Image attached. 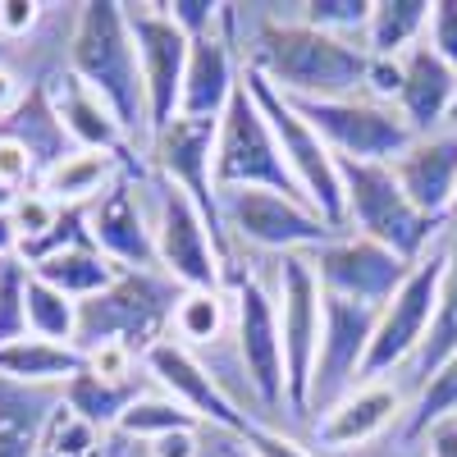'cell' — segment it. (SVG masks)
<instances>
[{
	"mask_svg": "<svg viewBox=\"0 0 457 457\" xmlns=\"http://www.w3.org/2000/svg\"><path fill=\"white\" fill-rule=\"evenodd\" d=\"M220 28L243 69L261 73L288 101H338L366 87V46L302 23L297 5H224Z\"/></svg>",
	"mask_w": 457,
	"mask_h": 457,
	"instance_id": "1",
	"label": "cell"
},
{
	"mask_svg": "<svg viewBox=\"0 0 457 457\" xmlns=\"http://www.w3.org/2000/svg\"><path fill=\"white\" fill-rule=\"evenodd\" d=\"M64 69L79 73L87 87H96L120 124L129 142L137 146V156L146 161L151 146V105H146V83H142V64H137V42L120 0H92L79 5L64 42Z\"/></svg>",
	"mask_w": 457,
	"mask_h": 457,
	"instance_id": "2",
	"label": "cell"
},
{
	"mask_svg": "<svg viewBox=\"0 0 457 457\" xmlns=\"http://www.w3.org/2000/svg\"><path fill=\"white\" fill-rule=\"evenodd\" d=\"M256 261H247L243 270L228 279V297H234V357L247 375V389L256 394L261 411L270 426L293 430V398H288V361H284V338H279V312L270 279L252 270Z\"/></svg>",
	"mask_w": 457,
	"mask_h": 457,
	"instance_id": "3",
	"label": "cell"
},
{
	"mask_svg": "<svg viewBox=\"0 0 457 457\" xmlns=\"http://www.w3.org/2000/svg\"><path fill=\"white\" fill-rule=\"evenodd\" d=\"M338 165H343V228L348 234L389 247L411 265L439 243L448 220H430L403 193L389 165H361V161H338Z\"/></svg>",
	"mask_w": 457,
	"mask_h": 457,
	"instance_id": "4",
	"label": "cell"
},
{
	"mask_svg": "<svg viewBox=\"0 0 457 457\" xmlns=\"http://www.w3.org/2000/svg\"><path fill=\"white\" fill-rule=\"evenodd\" d=\"M142 197L151 215V238H156L161 275L179 288H224V243L211 228V220L197 211V202L179 193L170 179H161L146 165L142 174Z\"/></svg>",
	"mask_w": 457,
	"mask_h": 457,
	"instance_id": "5",
	"label": "cell"
},
{
	"mask_svg": "<svg viewBox=\"0 0 457 457\" xmlns=\"http://www.w3.org/2000/svg\"><path fill=\"white\" fill-rule=\"evenodd\" d=\"M220 228H224V270L243 252L256 261H275L288 252H316L334 234H343L329 220H320L307 202L279 197V193H256V187L220 193Z\"/></svg>",
	"mask_w": 457,
	"mask_h": 457,
	"instance_id": "6",
	"label": "cell"
},
{
	"mask_svg": "<svg viewBox=\"0 0 457 457\" xmlns=\"http://www.w3.org/2000/svg\"><path fill=\"white\" fill-rule=\"evenodd\" d=\"M179 284L161 270H124L105 293L79 302V353L92 343H129L137 357L170 338Z\"/></svg>",
	"mask_w": 457,
	"mask_h": 457,
	"instance_id": "7",
	"label": "cell"
},
{
	"mask_svg": "<svg viewBox=\"0 0 457 457\" xmlns=\"http://www.w3.org/2000/svg\"><path fill=\"white\" fill-rule=\"evenodd\" d=\"M265 279H270L275 312H279L293 426H307V389H312V370L320 353V329H325V288L316 279L312 252H288V256L265 261Z\"/></svg>",
	"mask_w": 457,
	"mask_h": 457,
	"instance_id": "8",
	"label": "cell"
},
{
	"mask_svg": "<svg viewBox=\"0 0 457 457\" xmlns=\"http://www.w3.org/2000/svg\"><path fill=\"white\" fill-rule=\"evenodd\" d=\"M243 83H247V92L256 96L261 114L275 129V142L284 151V165H288V174L297 183L302 202H307L320 220H329L334 228H343V165H338V156L320 142V133L302 120V110L284 92H275L261 73L243 69Z\"/></svg>",
	"mask_w": 457,
	"mask_h": 457,
	"instance_id": "9",
	"label": "cell"
},
{
	"mask_svg": "<svg viewBox=\"0 0 457 457\" xmlns=\"http://www.w3.org/2000/svg\"><path fill=\"white\" fill-rule=\"evenodd\" d=\"M444 270H448V228L439 234V243L411 265L407 284L389 297V307H379L375 338H370V357H366V379H394L416 357V348L426 343V334L435 325ZM366 379H361V385H366Z\"/></svg>",
	"mask_w": 457,
	"mask_h": 457,
	"instance_id": "10",
	"label": "cell"
},
{
	"mask_svg": "<svg viewBox=\"0 0 457 457\" xmlns=\"http://www.w3.org/2000/svg\"><path fill=\"white\" fill-rule=\"evenodd\" d=\"M215 187L220 193H243V187H256V193H279V197H297V183L284 165V151L275 142L270 120L261 114L256 96L247 92V83L238 87V96L228 101L220 133H215Z\"/></svg>",
	"mask_w": 457,
	"mask_h": 457,
	"instance_id": "11",
	"label": "cell"
},
{
	"mask_svg": "<svg viewBox=\"0 0 457 457\" xmlns=\"http://www.w3.org/2000/svg\"><path fill=\"white\" fill-rule=\"evenodd\" d=\"M302 110L320 142L338 161H361V165H389L398 151L416 137L398 105L370 101V96H338V101H293Z\"/></svg>",
	"mask_w": 457,
	"mask_h": 457,
	"instance_id": "12",
	"label": "cell"
},
{
	"mask_svg": "<svg viewBox=\"0 0 457 457\" xmlns=\"http://www.w3.org/2000/svg\"><path fill=\"white\" fill-rule=\"evenodd\" d=\"M375 320H379L375 307H357V302H343V297H325L320 353H316L312 389H307V430L320 421L334 403H343L366 379Z\"/></svg>",
	"mask_w": 457,
	"mask_h": 457,
	"instance_id": "13",
	"label": "cell"
},
{
	"mask_svg": "<svg viewBox=\"0 0 457 457\" xmlns=\"http://www.w3.org/2000/svg\"><path fill=\"white\" fill-rule=\"evenodd\" d=\"M316 265V279L325 288V297H343V302H357V307H389V297L407 284L411 275V261H403L398 252L379 247L361 234H334L325 247L312 252Z\"/></svg>",
	"mask_w": 457,
	"mask_h": 457,
	"instance_id": "14",
	"label": "cell"
},
{
	"mask_svg": "<svg viewBox=\"0 0 457 457\" xmlns=\"http://www.w3.org/2000/svg\"><path fill=\"white\" fill-rule=\"evenodd\" d=\"M133 42H137V64L146 83V105H151V137L156 129L179 120L183 105V73H187V51L193 42L183 37V28L165 14V5H124Z\"/></svg>",
	"mask_w": 457,
	"mask_h": 457,
	"instance_id": "15",
	"label": "cell"
},
{
	"mask_svg": "<svg viewBox=\"0 0 457 457\" xmlns=\"http://www.w3.org/2000/svg\"><path fill=\"white\" fill-rule=\"evenodd\" d=\"M215 133L220 120H179L156 129L146 146V165L156 170L161 179H170L179 193H187L197 202V211L211 220V228L224 243V228H220V187H215Z\"/></svg>",
	"mask_w": 457,
	"mask_h": 457,
	"instance_id": "16",
	"label": "cell"
},
{
	"mask_svg": "<svg viewBox=\"0 0 457 457\" xmlns=\"http://www.w3.org/2000/svg\"><path fill=\"white\" fill-rule=\"evenodd\" d=\"M142 370L151 375V385H156L165 398H174L183 411H193L206 430H215V435H243L252 426L247 416L224 398V389L215 385L211 366L193 348H183L179 338H161L156 348H146Z\"/></svg>",
	"mask_w": 457,
	"mask_h": 457,
	"instance_id": "17",
	"label": "cell"
},
{
	"mask_svg": "<svg viewBox=\"0 0 457 457\" xmlns=\"http://www.w3.org/2000/svg\"><path fill=\"white\" fill-rule=\"evenodd\" d=\"M142 174H146V170L120 174V179H114L105 193L87 206L92 247L105 252L114 265H120V270H161L156 238H151L146 197H142Z\"/></svg>",
	"mask_w": 457,
	"mask_h": 457,
	"instance_id": "18",
	"label": "cell"
},
{
	"mask_svg": "<svg viewBox=\"0 0 457 457\" xmlns=\"http://www.w3.org/2000/svg\"><path fill=\"white\" fill-rule=\"evenodd\" d=\"M411 398L403 394L398 379H366L343 403H334L320 421L312 426V448L320 453H353L366 444H385L389 430L407 421Z\"/></svg>",
	"mask_w": 457,
	"mask_h": 457,
	"instance_id": "19",
	"label": "cell"
},
{
	"mask_svg": "<svg viewBox=\"0 0 457 457\" xmlns=\"http://www.w3.org/2000/svg\"><path fill=\"white\" fill-rule=\"evenodd\" d=\"M42 87H46V101H51L55 120H60V129H64V137L73 146H83V151H110V156H124L133 165H146L137 156V146L129 142V133L120 124V114H114V105L96 87H87L79 73H69L60 64Z\"/></svg>",
	"mask_w": 457,
	"mask_h": 457,
	"instance_id": "20",
	"label": "cell"
},
{
	"mask_svg": "<svg viewBox=\"0 0 457 457\" xmlns=\"http://www.w3.org/2000/svg\"><path fill=\"white\" fill-rule=\"evenodd\" d=\"M389 170L403 183V193L430 220H453V202H457V129L411 137L389 161Z\"/></svg>",
	"mask_w": 457,
	"mask_h": 457,
	"instance_id": "21",
	"label": "cell"
},
{
	"mask_svg": "<svg viewBox=\"0 0 457 457\" xmlns=\"http://www.w3.org/2000/svg\"><path fill=\"white\" fill-rule=\"evenodd\" d=\"M238 87H243V60L220 28V32L202 37V42H193V51H187L179 114L183 120H224V110L238 96Z\"/></svg>",
	"mask_w": 457,
	"mask_h": 457,
	"instance_id": "22",
	"label": "cell"
},
{
	"mask_svg": "<svg viewBox=\"0 0 457 457\" xmlns=\"http://www.w3.org/2000/svg\"><path fill=\"white\" fill-rule=\"evenodd\" d=\"M398 114L416 137L448 129V114L457 105V69H448L426 42L403 55V92H398Z\"/></svg>",
	"mask_w": 457,
	"mask_h": 457,
	"instance_id": "23",
	"label": "cell"
},
{
	"mask_svg": "<svg viewBox=\"0 0 457 457\" xmlns=\"http://www.w3.org/2000/svg\"><path fill=\"white\" fill-rule=\"evenodd\" d=\"M453 357H457V220L448 224V270H444V288H439L435 325H430L426 343L416 348V357H411L394 379L403 385L407 398H416V394H421L430 379H435V370H439L444 361H453Z\"/></svg>",
	"mask_w": 457,
	"mask_h": 457,
	"instance_id": "24",
	"label": "cell"
},
{
	"mask_svg": "<svg viewBox=\"0 0 457 457\" xmlns=\"http://www.w3.org/2000/svg\"><path fill=\"white\" fill-rule=\"evenodd\" d=\"M129 170H146V165H133L124 156H110V151H83L73 146L69 156H60L42 179H37V187L55 202V206H92L105 187L129 174Z\"/></svg>",
	"mask_w": 457,
	"mask_h": 457,
	"instance_id": "25",
	"label": "cell"
},
{
	"mask_svg": "<svg viewBox=\"0 0 457 457\" xmlns=\"http://www.w3.org/2000/svg\"><path fill=\"white\" fill-rule=\"evenodd\" d=\"M79 370H83V353L69 348V343L23 334L0 348V379L23 389H64Z\"/></svg>",
	"mask_w": 457,
	"mask_h": 457,
	"instance_id": "26",
	"label": "cell"
},
{
	"mask_svg": "<svg viewBox=\"0 0 457 457\" xmlns=\"http://www.w3.org/2000/svg\"><path fill=\"white\" fill-rule=\"evenodd\" d=\"M60 407V389H23L0 379V457H37L42 430Z\"/></svg>",
	"mask_w": 457,
	"mask_h": 457,
	"instance_id": "27",
	"label": "cell"
},
{
	"mask_svg": "<svg viewBox=\"0 0 457 457\" xmlns=\"http://www.w3.org/2000/svg\"><path fill=\"white\" fill-rule=\"evenodd\" d=\"M28 270H32L37 279H42V284L60 288L64 297H73V302H87V297L105 293L114 279L124 275L120 265H114L105 252H96L92 243H83V247H64V252H51V256H42V261H32Z\"/></svg>",
	"mask_w": 457,
	"mask_h": 457,
	"instance_id": "28",
	"label": "cell"
},
{
	"mask_svg": "<svg viewBox=\"0 0 457 457\" xmlns=\"http://www.w3.org/2000/svg\"><path fill=\"white\" fill-rule=\"evenodd\" d=\"M146 389H156V385H151V375L124 379V385H110V379H96V375L79 370V375H73L69 385L60 389V398H64V407L79 416V421H87V426L101 430V435H114L120 416H124Z\"/></svg>",
	"mask_w": 457,
	"mask_h": 457,
	"instance_id": "29",
	"label": "cell"
},
{
	"mask_svg": "<svg viewBox=\"0 0 457 457\" xmlns=\"http://www.w3.org/2000/svg\"><path fill=\"white\" fill-rule=\"evenodd\" d=\"M228 334H234V297H228V288H183L179 293L170 338H179L193 353H211Z\"/></svg>",
	"mask_w": 457,
	"mask_h": 457,
	"instance_id": "30",
	"label": "cell"
},
{
	"mask_svg": "<svg viewBox=\"0 0 457 457\" xmlns=\"http://www.w3.org/2000/svg\"><path fill=\"white\" fill-rule=\"evenodd\" d=\"M430 5L435 0H370V23L361 37L366 55L403 60L411 46H421L430 28Z\"/></svg>",
	"mask_w": 457,
	"mask_h": 457,
	"instance_id": "31",
	"label": "cell"
},
{
	"mask_svg": "<svg viewBox=\"0 0 457 457\" xmlns=\"http://www.w3.org/2000/svg\"><path fill=\"white\" fill-rule=\"evenodd\" d=\"M444 421H457V357L453 361H444L439 370H435V379L411 398V407H407V421L394 430V444H403V448H416L435 426H444Z\"/></svg>",
	"mask_w": 457,
	"mask_h": 457,
	"instance_id": "32",
	"label": "cell"
},
{
	"mask_svg": "<svg viewBox=\"0 0 457 457\" xmlns=\"http://www.w3.org/2000/svg\"><path fill=\"white\" fill-rule=\"evenodd\" d=\"M174 430H206L193 411H183L174 398H165L161 389H146L124 416L120 426H114V439L124 444H151L161 435H174Z\"/></svg>",
	"mask_w": 457,
	"mask_h": 457,
	"instance_id": "33",
	"label": "cell"
},
{
	"mask_svg": "<svg viewBox=\"0 0 457 457\" xmlns=\"http://www.w3.org/2000/svg\"><path fill=\"white\" fill-rule=\"evenodd\" d=\"M28 334L79 348V302L42 284L32 270H28Z\"/></svg>",
	"mask_w": 457,
	"mask_h": 457,
	"instance_id": "34",
	"label": "cell"
},
{
	"mask_svg": "<svg viewBox=\"0 0 457 457\" xmlns=\"http://www.w3.org/2000/svg\"><path fill=\"white\" fill-rule=\"evenodd\" d=\"M110 444L114 435H101L87 421H79L60 398V407L51 411V421L42 430V444H37V457H110Z\"/></svg>",
	"mask_w": 457,
	"mask_h": 457,
	"instance_id": "35",
	"label": "cell"
},
{
	"mask_svg": "<svg viewBox=\"0 0 457 457\" xmlns=\"http://www.w3.org/2000/svg\"><path fill=\"white\" fill-rule=\"evenodd\" d=\"M297 19L312 23L320 32L348 37V42H361L366 23H370V0H302Z\"/></svg>",
	"mask_w": 457,
	"mask_h": 457,
	"instance_id": "36",
	"label": "cell"
},
{
	"mask_svg": "<svg viewBox=\"0 0 457 457\" xmlns=\"http://www.w3.org/2000/svg\"><path fill=\"white\" fill-rule=\"evenodd\" d=\"M28 334V265L19 256L0 261V348Z\"/></svg>",
	"mask_w": 457,
	"mask_h": 457,
	"instance_id": "37",
	"label": "cell"
},
{
	"mask_svg": "<svg viewBox=\"0 0 457 457\" xmlns=\"http://www.w3.org/2000/svg\"><path fill=\"white\" fill-rule=\"evenodd\" d=\"M60 211H64V206H55L42 187H28V193H19L14 206H10V224H14V234H19V252L32 247V243H42L51 228H55Z\"/></svg>",
	"mask_w": 457,
	"mask_h": 457,
	"instance_id": "38",
	"label": "cell"
},
{
	"mask_svg": "<svg viewBox=\"0 0 457 457\" xmlns=\"http://www.w3.org/2000/svg\"><path fill=\"white\" fill-rule=\"evenodd\" d=\"M247 457H320L302 435H293L288 426H270V421H252L243 435H228Z\"/></svg>",
	"mask_w": 457,
	"mask_h": 457,
	"instance_id": "39",
	"label": "cell"
},
{
	"mask_svg": "<svg viewBox=\"0 0 457 457\" xmlns=\"http://www.w3.org/2000/svg\"><path fill=\"white\" fill-rule=\"evenodd\" d=\"M83 370L96 379H110V385H124V379H142V357L129 348V343H92L83 348Z\"/></svg>",
	"mask_w": 457,
	"mask_h": 457,
	"instance_id": "40",
	"label": "cell"
},
{
	"mask_svg": "<svg viewBox=\"0 0 457 457\" xmlns=\"http://www.w3.org/2000/svg\"><path fill=\"white\" fill-rule=\"evenodd\" d=\"M165 14L183 28L187 42H202V37L220 32V19H224V5H215V0H170Z\"/></svg>",
	"mask_w": 457,
	"mask_h": 457,
	"instance_id": "41",
	"label": "cell"
},
{
	"mask_svg": "<svg viewBox=\"0 0 457 457\" xmlns=\"http://www.w3.org/2000/svg\"><path fill=\"white\" fill-rule=\"evenodd\" d=\"M37 179H42V170H37V156L10 133H0V183L14 187V193H23V187H37Z\"/></svg>",
	"mask_w": 457,
	"mask_h": 457,
	"instance_id": "42",
	"label": "cell"
},
{
	"mask_svg": "<svg viewBox=\"0 0 457 457\" xmlns=\"http://www.w3.org/2000/svg\"><path fill=\"white\" fill-rule=\"evenodd\" d=\"M426 46H430L448 69H457V0H435V5H430Z\"/></svg>",
	"mask_w": 457,
	"mask_h": 457,
	"instance_id": "43",
	"label": "cell"
},
{
	"mask_svg": "<svg viewBox=\"0 0 457 457\" xmlns=\"http://www.w3.org/2000/svg\"><path fill=\"white\" fill-rule=\"evenodd\" d=\"M51 5H32V0H0V42H23L42 28Z\"/></svg>",
	"mask_w": 457,
	"mask_h": 457,
	"instance_id": "44",
	"label": "cell"
},
{
	"mask_svg": "<svg viewBox=\"0 0 457 457\" xmlns=\"http://www.w3.org/2000/svg\"><path fill=\"white\" fill-rule=\"evenodd\" d=\"M146 457H206V430H174V435H161L151 444H137Z\"/></svg>",
	"mask_w": 457,
	"mask_h": 457,
	"instance_id": "45",
	"label": "cell"
},
{
	"mask_svg": "<svg viewBox=\"0 0 457 457\" xmlns=\"http://www.w3.org/2000/svg\"><path fill=\"white\" fill-rule=\"evenodd\" d=\"M23 96H28V92H23V79H19L5 60H0V124H5L10 114L23 105Z\"/></svg>",
	"mask_w": 457,
	"mask_h": 457,
	"instance_id": "46",
	"label": "cell"
},
{
	"mask_svg": "<svg viewBox=\"0 0 457 457\" xmlns=\"http://www.w3.org/2000/svg\"><path fill=\"white\" fill-rule=\"evenodd\" d=\"M421 457H457V421L435 426V430L421 439Z\"/></svg>",
	"mask_w": 457,
	"mask_h": 457,
	"instance_id": "47",
	"label": "cell"
},
{
	"mask_svg": "<svg viewBox=\"0 0 457 457\" xmlns=\"http://www.w3.org/2000/svg\"><path fill=\"white\" fill-rule=\"evenodd\" d=\"M10 256H19V234H14L10 215H0V261H10Z\"/></svg>",
	"mask_w": 457,
	"mask_h": 457,
	"instance_id": "48",
	"label": "cell"
},
{
	"mask_svg": "<svg viewBox=\"0 0 457 457\" xmlns=\"http://www.w3.org/2000/svg\"><path fill=\"white\" fill-rule=\"evenodd\" d=\"M211 435H215V430H211ZM215 448H220V457H247V453H243L234 439H228V435H215Z\"/></svg>",
	"mask_w": 457,
	"mask_h": 457,
	"instance_id": "49",
	"label": "cell"
},
{
	"mask_svg": "<svg viewBox=\"0 0 457 457\" xmlns=\"http://www.w3.org/2000/svg\"><path fill=\"white\" fill-rule=\"evenodd\" d=\"M14 187H5V183H0V215H10V206H14Z\"/></svg>",
	"mask_w": 457,
	"mask_h": 457,
	"instance_id": "50",
	"label": "cell"
},
{
	"mask_svg": "<svg viewBox=\"0 0 457 457\" xmlns=\"http://www.w3.org/2000/svg\"><path fill=\"white\" fill-rule=\"evenodd\" d=\"M211 439H215V435H211ZM120 444H124V439H120ZM120 457H146V453H142L137 444H124V453H120ZM206 457H220V448H215V453H206Z\"/></svg>",
	"mask_w": 457,
	"mask_h": 457,
	"instance_id": "51",
	"label": "cell"
},
{
	"mask_svg": "<svg viewBox=\"0 0 457 457\" xmlns=\"http://www.w3.org/2000/svg\"><path fill=\"white\" fill-rule=\"evenodd\" d=\"M120 453H124V444H120V439H114V444H110V457H120Z\"/></svg>",
	"mask_w": 457,
	"mask_h": 457,
	"instance_id": "52",
	"label": "cell"
},
{
	"mask_svg": "<svg viewBox=\"0 0 457 457\" xmlns=\"http://www.w3.org/2000/svg\"><path fill=\"white\" fill-rule=\"evenodd\" d=\"M448 129H457V105H453V114H448Z\"/></svg>",
	"mask_w": 457,
	"mask_h": 457,
	"instance_id": "53",
	"label": "cell"
},
{
	"mask_svg": "<svg viewBox=\"0 0 457 457\" xmlns=\"http://www.w3.org/2000/svg\"><path fill=\"white\" fill-rule=\"evenodd\" d=\"M453 220H457V202H453Z\"/></svg>",
	"mask_w": 457,
	"mask_h": 457,
	"instance_id": "54",
	"label": "cell"
},
{
	"mask_svg": "<svg viewBox=\"0 0 457 457\" xmlns=\"http://www.w3.org/2000/svg\"><path fill=\"white\" fill-rule=\"evenodd\" d=\"M0 46H5V42H0Z\"/></svg>",
	"mask_w": 457,
	"mask_h": 457,
	"instance_id": "55",
	"label": "cell"
}]
</instances>
